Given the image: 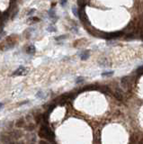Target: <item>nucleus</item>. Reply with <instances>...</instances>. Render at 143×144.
Masks as SVG:
<instances>
[{"label":"nucleus","instance_id":"f257e3e1","mask_svg":"<svg viewBox=\"0 0 143 144\" xmlns=\"http://www.w3.org/2000/svg\"><path fill=\"white\" fill-rule=\"evenodd\" d=\"M39 136L41 138L46 139L49 141H53L55 139V135H54L53 132L50 130V128L47 125V124H42L41 129L39 131Z\"/></svg>","mask_w":143,"mask_h":144},{"label":"nucleus","instance_id":"f03ea898","mask_svg":"<svg viewBox=\"0 0 143 144\" xmlns=\"http://www.w3.org/2000/svg\"><path fill=\"white\" fill-rule=\"evenodd\" d=\"M28 72L29 69H26V68H24V67H20L19 69H17L13 73V76H25L26 74H28Z\"/></svg>","mask_w":143,"mask_h":144},{"label":"nucleus","instance_id":"7ed1b4c3","mask_svg":"<svg viewBox=\"0 0 143 144\" xmlns=\"http://www.w3.org/2000/svg\"><path fill=\"white\" fill-rule=\"evenodd\" d=\"M78 16L80 17V19H81L83 22H88V18H87V16H86V13H85V11L83 10V9H80L79 10V12H78Z\"/></svg>","mask_w":143,"mask_h":144},{"label":"nucleus","instance_id":"20e7f679","mask_svg":"<svg viewBox=\"0 0 143 144\" xmlns=\"http://www.w3.org/2000/svg\"><path fill=\"white\" fill-rule=\"evenodd\" d=\"M26 52L30 54V55H33L35 53V47L33 45H29L27 47V49H26Z\"/></svg>","mask_w":143,"mask_h":144},{"label":"nucleus","instance_id":"39448f33","mask_svg":"<svg viewBox=\"0 0 143 144\" xmlns=\"http://www.w3.org/2000/svg\"><path fill=\"white\" fill-rule=\"evenodd\" d=\"M25 122L24 119H20L19 121H17L16 123V127L18 128H22V127H25Z\"/></svg>","mask_w":143,"mask_h":144},{"label":"nucleus","instance_id":"423d86ee","mask_svg":"<svg viewBox=\"0 0 143 144\" xmlns=\"http://www.w3.org/2000/svg\"><path fill=\"white\" fill-rule=\"evenodd\" d=\"M88 56H89V53L87 51H85L81 54V60H86L88 58Z\"/></svg>","mask_w":143,"mask_h":144},{"label":"nucleus","instance_id":"0eeeda50","mask_svg":"<svg viewBox=\"0 0 143 144\" xmlns=\"http://www.w3.org/2000/svg\"><path fill=\"white\" fill-rule=\"evenodd\" d=\"M113 74V71H110V72H104L102 73L103 77H105V76H111V75Z\"/></svg>","mask_w":143,"mask_h":144},{"label":"nucleus","instance_id":"6e6552de","mask_svg":"<svg viewBox=\"0 0 143 144\" xmlns=\"http://www.w3.org/2000/svg\"><path fill=\"white\" fill-rule=\"evenodd\" d=\"M30 20L34 21V22H38V21H40V19H39V18H37V17H33V18H31Z\"/></svg>","mask_w":143,"mask_h":144},{"label":"nucleus","instance_id":"1a4fd4ad","mask_svg":"<svg viewBox=\"0 0 143 144\" xmlns=\"http://www.w3.org/2000/svg\"><path fill=\"white\" fill-rule=\"evenodd\" d=\"M73 13L75 15H78V10H76V7H74L73 8Z\"/></svg>","mask_w":143,"mask_h":144},{"label":"nucleus","instance_id":"9d476101","mask_svg":"<svg viewBox=\"0 0 143 144\" xmlns=\"http://www.w3.org/2000/svg\"><path fill=\"white\" fill-rule=\"evenodd\" d=\"M34 12H35V10H34V9H32V10H30V12H29L27 15H33V13Z\"/></svg>","mask_w":143,"mask_h":144},{"label":"nucleus","instance_id":"9b49d317","mask_svg":"<svg viewBox=\"0 0 143 144\" xmlns=\"http://www.w3.org/2000/svg\"><path fill=\"white\" fill-rule=\"evenodd\" d=\"M83 80H84V78H78V79L77 80V83L81 82V81H83Z\"/></svg>","mask_w":143,"mask_h":144},{"label":"nucleus","instance_id":"f8f14e48","mask_svg":"<svg viewBox=\"0 0 143 144\" xmlns=\"http://www.w3.org/2000/svg\"><path fill=\"white\" fill-rule=\"evenodd\" d=\"M40 144H49V143H48V141H45V140H41V141H40Z\"/></svg>","mask_w":143,"mask_h":144},{"label":"nucleus","instance_id":"ddd939ff","mask_svg":"<svg viewBox=\"0 0 143 144\" xmlns=\"http://www.w3.org/2000/svg\"><path fill=\"white\" fill-rule=\"evenodd\" d=\"M67 4V2H66V1H63V2H61V5H66Z\"/></svg>","mask_w":143,"mask_h":144},{"label":"nucleus","instance_id":"4468645a","mask_svg":"<svg viewBox=\"0 0 143 144\" xmlns=\"http://www.w3.org/2000/svg\"><path fill=\"white\" fill-rule=\"evenodd\" d=\"M2 106H3V104H2V103H0V109L2 108Z\"/></svg>","mask_w":143,"mask_h":144}]
</instances>
